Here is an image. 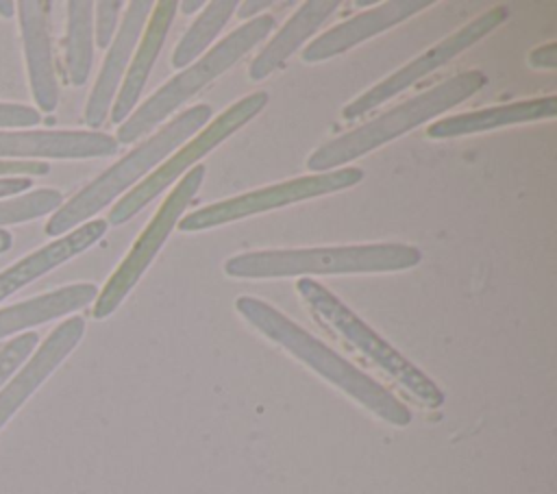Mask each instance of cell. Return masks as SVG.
I'll return each instance as SVG.
<instances>
[{
	"label": "cell",
	"mask_w": 557,
	"mask_h": 494,
	"mask_svg": "<svg viewBox=\"0 0 557 494\" xmlns=\"http://www.w3.org/2000/svg\"><path fill=\"white\" fill-rule=\"evenodd\" d=\"M94 2H67V35H65V72L76 87L85 85L94 61Z\"/></svg>",
	"instance_id": "21"
},
{
	"label": "cell",
	"mask_w": 557,
	"mask_h": 494,
	"mask_svg": "<svg viewBox=\"0 0 557 494\" xmlns=\"http://www.w3.org/2000/svg\"><path fill=\"white\" fill-rule=\"evenodd\" d=\"M104 233H107L104 220H89V222L76 226L74 231H70L67 235L57 237L54 242L33 250L24 259L4 268L0 272V302L4 298H9L11 294H15L17 289L33 283L35 279L44 276L46 272L54 270L57 265H61V263L70 261L72 257H76L78 252L87 250L100 237H104Z\"/></svg>",
	"instance_id": "16"
},
{
	"label": "cell",
	"mask_w": 557,
	"mask_h": 494,
	"mask_svg": "<svg viewBox=\"0 0 557 494\" xmlns=\"http://www.w3.org/2000/svg\"><path fill=\"white\" fill-rule=\"evenodd\" d=\"M265 104H268V94L265 91H255V94L237 100L235 104H231L202 133H198L185 148L174 152V157L168 159L161 168H157V172H152L135 189H131L109 211V222L117 226V224L131 220L139 209H144L152 198H157L168 185H172L200 157L209 155L218 144H222L237 128H242L246 122H250Z\"/></svg>",
	"instance_id": "8"
},
{
	"label": "cell",
	"mask_w": 557,
	"mask_h": 494,
	"mask_svg": "<svg viewBox=\"0 0 557 494\" xmlns=\"http://www.w3.org/2000/svg\"><path fill=\"white\" fill-rule=\"evenodd\" d=\"M154 4L150 0H135L128 4V11L124 15L122 28L117 30V35L113 37L109 52L104 57L102 70L94 83V89L87 98V107H85V122L89 128H98L104 118L109 115L111 102L115 98V91L120 87L122 74L128 65L131 52L139 39V33L144 28V22L150 13Z\"/></svg>",
	"instance_id": "15"
},
{
	"label": "cell",
	"mask_w": 557,
	"mask_h": 494,
	"mask_svg": "<svg viewBox=\"0 0 557 494\" xmlns=\"http://www.w3.org/2000/svg\"><path fill=\"white\" fill-rule=\"evenodd\" d=\"M41 122V115L37 109L15 102H0V128H22V126H35Z\"/></svg>",
	"instance_id": "26"
},
{
	"label": "cell",
	"mask_w": 557,
	"mask_h": 494,
	"mask_svg": "<svg viewBox=\"0 0 557 494\" xmlns=\"http://www.w3.org/2000/svg\"><path fill=\"white\" fill-rule=\"evenodd\" d=\"M555 113H557L555 96L533 98V100H524V102H511V104H503V107H490V109H481V111H472V113L444 118L440 122H433L426 128V135L435 137V139L459 137V135L481 133V131H490V128H498V126L553 118Z\"/></svg>",
	"instance_id": "19"
},
{
	"label": "cell",
	"mask_w": 557,
	"mask_h": 494,
	"mask_svg": "<svg viewBox=\"0 0 557 494\" xmlns=\"http://www.w3.org/2000/svg\"><path fill=\"white\" fill-rule=\"evenodd\" d=\"M15 13V2L11 0H0V15L2 17H11Z\"/></svg>",
	"instance_id": "32"
},
{
	"label": "cell",
	"mask_w": 557,
	"mask_h": 494,
	"mask_svg": "<svg viewBox=\"0 0 557 494\" xmlns=\"http://www.w3.org/2000/svg\"><path fill=\"white\" fill-rule=\"evenodd\" d=\"M98 296V287L94 283H74L65 285L28 300L9 305L0 309V339L24 331L28 326H37L50 320H57L65 313H72L81 307H87Z\"/></svg>",
	"instance_id": "18"
},
{
	"label": "cell",
	"mask_w": 557,
	"mask_h": 494,
	"mask_svg": "<svg viewBox=\"0 0 557 494\" xmlns=\"http://www.w3.org/2000/svg\"><path fill=\"white\" fill-rule=\"evenodd\" d=\"M487 76L481 70H468L461 72L413 98L407 102L389 109L387 113L370 120L368 124L339 135L324 146H320L309 159L307 168L315 172H326L331 168H339L392 139L398 135L416 128L418 124L453 109L455 104L463 102L472 94H476L481 87H485Z\"/></svg>",
	"instance_id": "4"
},
{
	"label": "cell",
	"mask_w": 557,
	"mask_h": 494,
	"mask_svg": "<svg viewBox=\"0 0 557 494\" xmlns=\"http://www.w3.org/2000/svg\"><path fill=\"white\" fill-rule=\"evenodd\" d=\"M15 9L20 17V33H22L30 91L37 107L50 113L59 104V83L54 74V59H52L50 30H48L50 2L20 0Z\"/></svg>",
	"instance_id": "13"
},
{
	"label": "cell",
	"mask_w": 557,
	"mask_h": 494,
	"mask_svg": "<svg viewBox=\"0 0 557 494\" xmlns=\"http://www.w3.org/2000/svg\"><path fill=\"white\" fill-rule=\"evenodd\" d=\"M509 17V9L507 7H494L490 11H485L483 15L474 17L470 24L461 26L459 30H455L450 37H446L444 41H440L437 46H433L431 50H426L424 54H420L418 59L409 61L407 65H403L400 70H396L394 74H389L385 81H381L379 85L370 87L368 91H363L359 98H355L352 102H348L342 109V115L346 120H355L366 115L370 109L379 107L383 100L394 98L396 94L405 91L407 87H411L416 81H420L422 76H426L429 72L442 67L444 63H448L450 59H455L459 52H463L466 48H470L472 44H476L479 39H483L487 33H492L494 28H498L505 20Z\"/></svg>",
	"instance_id": "10"
},
{
	"label": "cell",
	"mask_w": 557,
	"mask_h": 494,
	"mask_svg": "<svg viewBox=\"0 0 557 494\" xmlns=\"http://www.w3.org/2000/svg\"><path fill=\"white\" fill-rule=\"evenodd\" d=\"M37 342H39V335L28 331V333H22L15 339L7 342L0 348V385L4 381H9V376L26 361V357L33 353Z\"/></svg>",
	"instance_id": "24"
},
{
	"label": "cell",
	"mask_w": 557,
	"mask_h": 494,
	"mask_svg": "<svg viewBox=\"0 0 557 494\" xmlns=\"http://www.w3.org/2000/svg\"><path fill=\"white\" fill-rule=\"evenodd\" d=\"M50 172L46 161H0V178L11 176H44Z\"/></svg>",
	"instance_id": "27"
},
{
	"label": "cell",
	"mask_w": 557,
	"mask_h": 494,
	"mask_svg": "<svg viewBox=\"0 0 557 494\" xmlns=\"http://www.w3.org/2000/svg\"><path fill=\"white\" fill-rule=\"evenodd\" d=\"M11 246H13V235H11L9 231L0 229V255L7 252V250H11Z\"/></svg>",
	"instance_id": "31"
},
{
	"label": "cell",
	"mask_w": 557,
	"mask_h": 494,
	"mask_svg": "<svg viewBox=\"0 0 557 494\" xmlns=\"http://www.w3.org/2000/svg\"><path fill=\"white\" fill-rule=\"evenodd\" d=\"M337 0H309L300 4V9L285 22V26L274 35V39L252 59L248 70L250 78L261 81L276 67H281L283 61L300 44H305L318 30V26L337 9Z\"/></svg>",
	"instance_id": "20"
},
{
	"label": "cell",
	"mask_w": 557,
	"mask_h": 494,
	"mask_svg": "<svg viewBox=\"0 0 557 494\" xmlns=\"http://www.w3.org/2000/svg\"><path fill=\"white\" fill-rule=\"evenodd\" d=\"M200 7H202V2H200V0H185V2H181V11H183V13H187V15H189V13H194V11H196V9H200Z\"/></svg>",
	"instance_id": "33"
},
{
	"label": "cell",
	"mask_w": 557,
	"mask_h": 494,
	"mask_svg": "<svg viewBox=\"0 0 557 494\" xmlns=\"http://www.w3.org/2000/svg\"><path fill=\"white\" fill-rule=\"evenodd\" d=\"M211 118L209 104H196L181 115H176L168 126L154 133L150 139L139 144L117 163H113L107 172L94 178L87 187L74 194L67 202H63L52 218L46 222V235L61 237L78 224H85L91 215L104 209L115 196L137 183L150 168H154L165 155H170L176 146H181L191 133L202 128Z\"/></svg>",
	"instance_id": "3"
},
{
	"label": "cell",
	"mask_w": 557,
	"mask_h": 494,
	"mask_svg": "<svg viewBox=\"0 0 557 494\" xmlns=\"http://www.w3.org/2000/svg\"><path fill=\"white\" fill-rule=\"evenodd\" d=\"M85 333V320L72 316L63 320L37 348V353L17 370V374L0 390V431L17 413V409L35 394V390L61 366L76 348Z\"/></svg>",
	"instance_id": "11"
},
{
	"label": "cell",
	"mask_w": 557,
	"mask_h": 494,
	"mask_svg": "<svg viewBox=\"0 0 557 494\" xmlns=\"http://www.w3.org/2000/svg\"><path fill=\"white\" fill-rule=\"evenodd\" d=\"M122 2L120 0H102L96 2V44L100 48H109L115 35L117 15H120Z\"/></svg>",
	"instance_id": "25"
},
{
	"label": "cell",
	"mask_w": 557,
	"mask_h": 494,
	"mask_svg": "<svg viewBox=\"0 0 557 494\" xmlns=\"http://www.w3.org/2000/svg\"><path fill=\"white\" fill-rule=\"evenodd\" d=\"M117 150V141L98 131H0V161L13 157L91 159Z\"/></svg>",
	"instance_id": "12"
},
{
	"label": "cell",
	"mask_w": 557,
	"mask_h": 494,
	"mask_svg": "<svg viewBox=\"0 0 557 494\" xmlns=\"http://www.w3.org/2000/svg\"><path fill=\"white\" fill-rule=\"evenodd\" d=\"M363 178L361 168H339V170H329L311 176H300L292 178L278 185H270L257 192H248L228 200L213 202L209 207H202L198 211H191L189 215L178 220L181 231H202V229H213L226 222H235L255 213H263L276 207H285L298 200L333 194L346 187L357 185Z\"/></svg>",
	"instance_id": "9"
},
{
	"label": "cell",
	"mask_w": 557,
	"mask_h": 494,
	"mask_svg": "<svg viewBox=\"0 0 557 494\" xmlns=\"http://www.w3.org/2000/svg\"><path fill=\"white\" fill-rule=\"evenodd\" d=\"M235 309L268 339L285 348L289 355L300 359L322 379L339 387L344 394L355 398L361 407L372 411L376 418L394 424L407 427L411 422V411L381 383L370 379L366 372L355 368L348 359L331 350L318 337L307 333L276 307L252 296H239Z\"/></svg>",
	"instance_id": "1"
},
{
	"label": "cell",
	"mask_w": 557,
	"mask_h": 494,
	"mask_svg": "<svg viewBox=\"0 0 557 494\" xmlns=\"http://www.w3.org/2000/svg\"><path fill=\"white\" fill-rule=\"evenodd\" d=\"M555 50L557 46L555 44H546V46H540L535 50H531L529 54V65L533 67H555Z\"/></svg>",
	"instance_id": "28"
},
{
	"label": "cell",
	"mask_w": 557,
	"mask_h": 494,
	"mask_svg": "<svg viewBox=\"0 0 557 494\" xmlns=\"http://www.w3.org/2000/svg\"><path fill=\"white\" fill-rule=\"evenodd\" d=\"M63 202L61 192L57 189H35L22 196L2 198L0 200V226L4 224H22L35 220L39 215L59 209Z\"/></svg>",
	"instance_id": "23"
},
{
	"label": "cell",
	"mask_w": 557,
	"mask_h": 494,
	"mask_svg": "<svg viewBox=\"0 0 557 494\" xmlns=\"http://www.w3.org/2000/svg\"><path fill=\"white\" fill-rule=\"evenodd\" d=\"M178 2L176 0H161L154 4V11H152V17L144 30V37L139 41V48L135 52V59L133 63L128 65V72L124 76V83H122V89L113 102V109H111V120L115 124L124 122L128 118V113L133 111V107L137 104L139 96H141V89L146 85V78L161 52V46L165 41V35H168V28L174 20V11H176Z\"/></svg>",
	"instance_id": "17"
},
{
	"label": "cell",
	"mask_w": 557,
	"mask_h": 494,
	"mask_svg": "<svg viewBox=\"0 0 557 494\" xmlns=\"http://www.w3.org/2000/svg\"><path fill=\"white\" fill-rule=\"evenodd\" d=\"M298 294L309 305L329 329L344 337L352 348L379 366L387 376H392L403 390H407L424 407L437 409L444 403V392L440 385L426 376L416 363L403 357L389 342H385L376 331H372L355 311H350L331 289L313 279H298Z\"/></svg>",
	"instance_id": "5"
},
{
	"label": "cell",
	"mask_w": 557,
	"mask_h": 494,
	"mask_svg": "<svg viewBox=\"0 0 557 494\" xmlns=\"http://www.w3.org/2000/svg\"><path fill=\"white\" fill-rule=\"evenodd\" d=\"M276 20L272 15H259L248 24L235 28L226 39H222L209 54L196 61L191 67L174 76L159 91H154L133 115H128L120 131L117 144H133L148 131H152L161 120H165L172 111H176L183 102H187L194 94H198L205 85L218 78L222 72L233 67L252 46L270 35Z\"/></svg>",
	"instance_id": "6"
},
{
	"label": "cell",
	"mask_w": 557,
	"mask_h": 494,
	"mask_svg": "<svg viewBox=\"0 0 557 494\" xmlns=\"http://www.w3.org/2000/svg\"><path fill=\"white\" fill-rule=\"evenodd\" d=\"M431 4H433L431 0H392V2L376 4L374 9L363 11L355 17L337 24L331 30H326L324 35H320L318 39H313L302 50V61L318 63L329 57L342 54L348 48L361 44L363 39H370V37L392 28L394 24H400L403 20L416 15L418 11H422Z\"/></svg>",
	"instance_id": "14"
},
{
	"label": "cell",
	"mask_w": 557,
	"mask_h": 494,
	"mask_svg": "<svg viewBox=\"0 0 557 494\" xmlns=\"http://www.w3.org/2000/svg\"><path fill=\"white\" fill-rule=\"evenodd\" d=\"M30 187V181L26 176H11V178H0V200L11 198L15 194H22Z\"/></svg>",
	"instance_id": "29"
},
{
	"label": "cell",
	"mask_w": 557,
	"mask_h": 494,
	"mask_svg": "<svg viewBox=\"0 0 557 494\" xmlns=\"http://www.w3.org/2000/svg\"><path fill=\"white\" fill-rule=\"evenodd\" d=\"M422 252L407 244H361L333 248L257 250L235 255L224 272L235 279H285L311 274H359L394 272L418 265Z\"/></svg>",
	"instance_id": "2"
},
{
	"label": "cell",
	"mask_w": 557,
	"mask_h": 494,
	"mask_svg": "<svg viewBox=\"0 0 557 494\" xmlns=\"http://www.w3.org/2000/svg\"><path fill=\"white\" fill-rule=\"evenodd\" d=\"M270 7V0H252V2H242L239 4V11H237V15L244 20V17H252V15H257L259 11H263V9H268Z\"/></svg>",
	"instance_id": "30"
},
{
	"label": "cell",
	"mask_w": 557,
	"mask_h": 494,
	"mask_svg": "<svg viewBox=\"0 0 557 494\" xmlns=\"http://www.w3.org/2000/svg\"><path fill=\"white\" fill-rule=\"evenodd\" d=\"M202 178H205V168L196 165L168 194V198L163 200V205L159 207L154 218L141 231L139 239L133 244L128 255L122 259V263L115 268V272L104 283V287L98 292L96 305H94V311H91L96 320H102V318L111 316L122 305V300L135 287V283L146 272V268L150 265L154 255L165 244L174 224H178V220H181L183 211L187 209V205L191 202V198L198 194V189L202 185Z\"/></svg>",
	"instance_id": "7"
},
{
	"label": "cell",
	"mask_w": 557,
	"mask_h": 494,
	"mask_svg": "<svg viewBox=\"0 0 557 494\" xmlns=\"http://www.w3.org/2000/svg\"><path fill=\"white\" fill-rule=\"evenodd\" d=\"M235 7H237L235 0L209 2V7L202 11V15L181 37V41H178V46L172 54L174 67H185L187 63H191L215 39V35L224 28V24L231 20Z\"/></svg>",
	"instance_id": "22"
}]
</instances>
